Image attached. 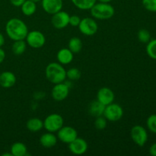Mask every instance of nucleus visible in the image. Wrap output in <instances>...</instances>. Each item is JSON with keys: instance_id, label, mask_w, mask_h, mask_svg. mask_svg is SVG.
<instances>
[{"instance_id": "f257e3e1", "label": "nucleus", "mask_w": 156, "mask_h": 156, "mask_svg": "<svg viewBox=\"0 0 156 156\" xmlns=\"http://www.w3.org/2000/svg\"><path fill=\"white\" fill-rule=\"evenodd\" d=\"M5 32L11 40L14 41H19L25 39L28 33V28L27 24L22 20L13 18L6 23Z\"/></svg>"}, {"instance_id": "f03ea898", "label": "nucleus", "mask_w": 156, "mask_h": 156, "mask_svg": "<svg viewBox=\"0 0 156 156\" xmlns=\"http://www.w3.org/2000/svg\"><path fill=\"white\" fill-rule=\"evenodd\" d=\"M45 76L51 83H61L66 79V71L59 62H50L46 67Z\"/></svg>"}, {"instance_id": "7ed1b4c3", "label": "nucleus", "mask_w": 156, "mask_h": 156, "mask_svg": "<svg viewBox=\"0 0 156 156\" xmlns=\"http://www.w3.org/2000/svg\"><path fill=\"white\" fill-rule=\"evenodd\" d=\"M93 18L98 20H108L112 18L115 13L114 8L109 3L96 2L90 9Z\"/></svg>"}, {"instance_id": "20e7f679", "label": "nucleus", "mask_w": 156, "mask_h": 156, "mask_svg": "<svg viewBox=\"0 0 156 156\" xmlns=\"http://www.w3.org/2000/svg\"><path fill=\"white\" fill-rule=\"evenodd\" d=\"M64 120L61 115L51 114L47 116L44 120V128L50 133H56L63 126Z\"/></svg>"}, {"instance_id": "39448f33", "label": "nucleus", "mask_w": 156, "mask_h": 156, "mask_svg": "<svg viewBox=\"0 0 156 156\" xmlns=\"http://www.w3.org/2000/svg\"><path fill=\"white\" fill-rule=\"evenodd\" d=\"M103 116L108 121H119L123 116V110L120 105L113 102L105 106Z\"/></svg>"}, {"instance_id": "423d86ee", "label": "nucleus", "mask_w": 156, "mask_h": 156, "mask_svg": "<svg viewBox=\"0 0 156 156\" xmlns=\"http://www.w3.org/2000/svg\"><path fill=\"white\" fill-rule=\"evenodd\" d=\"M26 43L29 47L34 49H39L44 47L46 43V37L44 34L39 30L28 31L25 37Z\"/></svg>"}, {"instance_id": "0eeeda50", "label": "nucleus", "mask_w": 156, "mask_h": 156, "mask_svg": "<svg viewBox=\"0 0 156 156\" xmlns=\"http://www.w3.org/2000/svg\"><path fill=\"white\" fill-rule=\"evenodd\" d=\"M78 27L81 33L85 36H93L98 30V25L95 20L88 17L81 19Z\"/></svg>"}, {"instance_id": "6e6552de", "label": "nucleus", "mask_w": 156, "mask_h": 156, "mask_svg": "<svg viewBox=\"0 0 156 156\" xmlns=\"http://www.w3.org/2000/svg\"><path fill=\"white\" fill-rule=\"evenodd\" d=\"M130 136L134 143L140 147L144 146L148 140L147 131L140 125H136L131 129Z\"/></svg>"}, {"instance_id": "1a4fd4ad", "label": "nucleus", "mask_w": 156, "mask_h": 156, "mask_svg": "<svg viewBox=\"0 0 156 156\" xmlns=\"http://www.w3.org/2000/svg\"><path fill=\"white\" fill-rule=\"evenodd\" d=\"M78 137V132L75 128L69 126H62L57 131V139L62 143L69 144Z\"/></svg>"}, {"instance_id": "9d476101", "label": "nucleus", "mask_w": 156, "mask_h": 156, "mask_svg": "<svg viewBox=\"0 0 156 156\" xmlns=\"http://www.w3.org/2000/svg\"><path fill=\"white\" fill-rule=\"evenodd\" d=\"M70 87L66 85L65 82L54 84L51 91L52 98L56 101H62L68 97L69 94Z\"/></svg>"}, {"instance_id": "9b49d317", "label": "nucleus", "mask_w": 156, "mask_h": 156, "mask_svg": "<svg viewBox=\"0 0 156 156\" xmlns=\"http://www.w3.org/2000/svg\"><path fill=\"white\" fill-rule=\"evenodd\" d=\"M52 15L51 22L55 28L63 29L69 24L70 15L67 12L61 10Z\"/></svg>"}, {"instance_id": "f8f14e48", "label": "nucleus", "mask_w": 156, "mask_h": 156, "mask_svg": "<svg viewBox=\"0 0 156 156\" xmlns=\"http://www.w3.org/2000/svg\"><path fill=\"white\" fill-rule=\"evenodd\" d=\"M88 143L84 139L77 137L69 144V149L73 154L81 155L85 154L88 150Z\"/></svg>"}, {"instance_id": "ddd939ff", "label": "nucleus", "mask_w": 156, "mask_h": 156, "mask_svg": "<svg viewBox=\"0 0 156 156\" xmlns=\"http://www.w3.org/2000/svg\"><path fill=\"white\" fill-rule=\"evenodd\" d=\"M43 9L50 15H53L62 10L63 6L62 0H41Z\"/></svg>"}, {"instance_id": "4468645a", "label": "nucleus", "mask_w": 156, "mask_h": 156, "mask_svg": "<svg viewBox=\"0 0 156 156\" xmlns=\"http://www.w3.org/2000/svg\"><path fill=\"white\" fill-rule=\"evenodd\" d=\"M114 98H115V95H114V91L108 87L101 88L97 93V100L105 106L113 103Z\"/></svg>"}, {"instance_id": "2eb2a0df", "label": "nucleus", "mask_w": 156, "mask_h": 156, "mask_svg": "<svg viewBox=\"0 0 156 156\" xmlns=\"http://www.w3.org/2000/svg\"><path fill=\"white\" fill-rule=\"evenodd\" d=\"M16 76L13 73L5 71L0 74V86L4 88H12L16 83Z\"/></svg>"}, {"instance_id": "dca6fc26", "label": "nucleus", "mask_w": 156, "mask_h": 156, "mask_svg": "<svg viewBox=\"0 0 156 156\" xmlns=\"http://www.w3.org/2000/svg\"><path fill=\"white\" fill-rule=\"evenodd\" d=\"M74 57V53L69 48H62L57 52L56 59L58 62L62 65H67L72 62Z\"/></svg>"}, {"instance_id": "f3484780", "label": "nucleus", "mask_w": 156, "mask_h": 156, "mask_svg": "<svg viewBox=\"0 0 156 156\" xmlns=\"http://www.w3.org/2000/svg\"><path fill=\"white\" fill-rule=\"evenodd\" d=\"M40 144L44 148H52L57 143V137L53 134V133L47 132L44 133L40 137Z\"/></svg>"}, {"instance_id": "a211bd4d", "label": "nucleus", "mask_w": 156, "mask_h": 156, "mask_svg": "<svg viewBox=\"0 0 156 156\" xmlns=\"http://www.w3.org/2000/svg\"><path fill=\"white\" fill-rule=\"evenodd\" d=\"M105 108V105H104L98 100H94L92 101L88 106V113L92 117H100V116H103Z\"/></svg>"}, {"instance_id": "6ab92c4d", "label": "nucleus", "mask_w": 156, "mask_h": 156, "mask_svg": "<svg viewBox=\"0 0 156 156\" xmlns=\"http://www.w3.org/2000/svg\"><path fill=\"white\" fill-rule=\"evenodd\" d=\"M10 152L12 156H26L28 155L25 144L21 142H16L11 146Z\"/></svg>"}, {"instance_id": "aec40b11", "label": "nucleus", "mask_w": 156, "mask_h": 156, "mask_svg": "<svg viewBox=\"0 0 156 156\" xmlns=\"http://www.w3.org/2000/svg\"><path fill=\"white\" fill-rule=\"evenodd\" d=\"M26 127L32 133L39 132L44 128V121L37 117H33L27 120L26 123Z\"/></svg>"}, {"instance_id": "412c9836", "label": "nucleus", "mask_w": 156, "mask_h": 156, "mask_svg": "<svg viewBox=\"0 0 156 156\" xmlns=\"http://www.w3.org/2000/svg\"><path fill=\"white\" fill-rule=\"evenodd\" d=\"M21 12L25 16H31L36 12L37 5L30 0H25V2L21 5Z\"/></svg>"}, {"instance_id": "4be33fe9", "label": "nucleus", "mask_w": 156, "mask_h": 156, "mask_svg": "<svg viewBox=\"0 0 156 156\" xmlns=\"http://www.w3.org/2000/svg\"><path fill=\"white\" fill-rule=\"evenodd\" d=\"M82 47H83V44H82V41L80 38L77 37H72L69 40L68 44V48L73 52L74 54L76 53H80V51L82 50Z\"/></svg>"}, {"instance_id": "5701e85b", "label": "nucleus", "mask_w": 156, "mask_h": 156, "mask_svg": "<svg viewBox=\"0 0 156 156\" xmlns=\"http://www.w3.org/2000/svg\"><path fill=\"white\" fill-rule=\"evenodd\" d=\"M26 48H27V43L24 40H19V41H14L12 44V52L15 55L20 56L22 55L25 52Z\"/></svg>"}, {"instance_id": "b1692460", "label": "nucleus", "mask_w": 156, "mask_h": 156, "mask_svg": "<svg viewBox=\"0 0 156 156\" xmlns=\"http://www.w3.org/2000/svg\"><path fill=\"white\" fill-rule=\"evenodd\" d=\"M75 6L81 10H90L97 0H71Z\"/></svg>"}, {"instance_id": "393cba45", "label": "nucleus", "mask_w": 156, "mask_h": 156, "mask_svg": "<svg viewBox=\"0 0 156 156\" xmlns=\"http://www.w3.org/2000/svg\"><path fill=\"white\" fill-rule=\"evenodd\" d=\"M146 53L151 59L156 60V39L150 40L149 42L147 43Z\"/></svg>"}, {"instance_id": "a878e982", "label": "nucleus", "mask_w": 156, "mask_h": 156, "mask_svg": "<svg viewBox=\"0 0 156 156\" xmlns=\"http://www.w3.org/2000/svg\"><path fill=\"white\" fill-rule=\"evenodd\" d=\"M137 37H138L139 41L141 43H143V44H147L151 40L150 32L145 28L140 29L139 30L138 34H137Z\"/></svg>"}, {"instance_id": "bb28decb", "label": "nucleus", "mask_w": 156, "mask_h": 156, "mask_svg": "<svg viewBox=\"0 0 156 156\" xmlns=\"http://www.w3.org/2000/svg\"><path fill=\"white\" fill-rule=\"evenodd\" d=\"M66 78L70 81L79 80L81 78V72L77 68H71L66 71Z\"/></svg>"}, {"instance_id": "cd10ccee", "label": "nucleus", "mask_w": 156, "mask_h": 156, "mask_svg": "<svg viewBox=\"0 0 156 156\" xmlns=\"http://www.w3.org/2000/svg\"><path fill=\"white\" fill-rule=\"evenodd\" d=\"M107 125H108V120L104 116L96 117V120L94 121V126L96 129L102 130L107 127Z\"/></svg>"}, {"instance_id": "c85d7f7f", "label": "nucleus", "mask_w": 156, "mask_h": 156, "mask_svg": "<svg viewBox=\"0 0 156 156\" xmlns=\"http://www.w3.org/2000/svg\"><path fill=\"white\" fill-rule=\"evenodd\" d=\"M146 125L151 132L156 134V114H152L148 117Z\"/></svg>"}, {"instance_id": "c756f323", "label": "nucleus", "mask_w": 156, "mask_h": 156, "mask_svg": "<svg viewBox=\"0 0 156 156\" xmlns=\"http://www.w3.org/2000/svg\"><path fill=\"white\" fill-rule=\"evenodd\" d=\"M143 7L151 12H156V0H142Z\"/></svg>"}, {"instance_id": "7c9ffc66", "label": "nucleus", "mask_w": 156, "mask_h": 156, "mask_svg": "<svg viewBox=\"0 0 156 156\" xmlns=\"http://www.w3.org/2000/svg\"><path fill=\"white\" fill-rule=\"evenodd\" d=\"M81 21V18L78 15H73L69 17V24L73 27H78Z\"/></svg>"}, {"instance_id": "2f4dec72", "label": "nucleus", "mask_w": 156, "mask_h": 156, "mask_svg": "<svg viewBox=\"0 0 156 156\" xmlns=\"http://www.w3.org/2000/svg\"><path fill=\"white\" fill-rule=\"evenodd\" d=\"M11 4L15 7H21V5L25 2V0H9Z\"/></svg>"}, {"instance_id": "473e14b6", "label": "nucleus", "mask_w": 156, "mask_h": 156, "mask_svg": "<svg viewBox=\"0 0 156 156\" xmlns=\"http://www.w3.org/2000/svg\"><path fill=\"white\" fill-rule=\"evenodd\" d=\"M149 154L152 156H156V143H153L149 148Z\"/></svg>"}, {"instance_id": "72a5a7b5", "label": "nucleus", "mask_w": 156, "mask_h": 156, "mask_svg": "<svg viewBox=\"0 0 156 156\" xmlns=\"http://www.w3.org/2000/svg\"><path fill=\"white\" fill-rule=\"evenodd\" d=\"M5 50L3 49H2V47H0V64L5 60Z\"/></svg>"}, {"instance_id": "f704fd0d", "label": "nucleus", "mask_w": 156, "mask_h": 156, "mask_svg": "<svg viewBox=\"0 0 156 156\" xmlns=\"http://www.w3.org/2000/svg\"><path fill=\"white\" fill-rule=\"evenodd\" d=\"M5 44V37L2 33H0V47H2Z\"/></svg>"}, {"instance_id": "c9c22d12", "label": "nucleus", "mask_w": 156, "mask_h": 156, "mask_svg": "<svg viewBox=\"0 0 156 156\" xmlns=\"http://www.w3.org/2000/svg\"><path fill=\"white\" fill-rule=\"evenodd\" d=\"M99 2H105V3H110L112 0H97Z\"/></svg>"}, {"instance_id": "e433bc0d", "label": "nucleus", "mask_w": 156, "mask_h": 156, "mask_svg": "<svg viewBox=\"0 0 156 156\" xmlns=\"http://www.w3.org/2000/svg\"><path fill=\"white\" fill-rule=\"evenodd\" d=\"M2 156H12V153H4V154H2Z\"/></svg>"}, {"instance_id": "4c0bfd02", "label": "nucleus", "mask_w": 156, "mask_h": 156, "mask_svg": "<svg viewBox=\"0 0 156 156\" xmlns=\"http://www.w3.org/2000/svg\"><path fill=\"white\" fill-rule=\"evenodd\" d=\"M30 1H32V2H34L37 3V2H38L41 1V0H30Z\"/></svg>"}]
</instances>
